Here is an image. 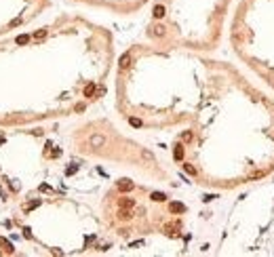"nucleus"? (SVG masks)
Returning <instances> with one entry per match:
<instances>
[{
	"label": "nucleus",
	"mask_w": 274,
	"mask_h": 257,
	"mask_svg": "<svg viewBox=\"0 0 274 257\" xmlns=\"http://www.w3.org/2000/svg\"><path fill=\"white\" fill-rule=\"evenodd\" d=\"M105 143V139L101 135H91V148H101Z\"/></svg>",
	"instance_id": "nucleus-1"
},
{
	"label": "nucleus",
	"mask_w": 274,
	"mask_h": 257,
	"mask_svg": "<svg viewBox=\"0 0 274 257\" xmlns=\"http://www.w3.org/2000/svg\"><path fill=\"white\" fill-rule=\"evenodd\" d=\"M118 207L120 209H133L135 207V200H133V198H120V200H118Z\"/></svg>",
	"instance_id": "nucleus-2"
},
{
	"label": "nucleus",
	"mask_w": 274,
	"mask_h": 257,
	"mask_svg": "<svg viewBox=\"0 0 274 257\" xmlns=\"http://www.w3.org/2000/svg\"><path fill=\"white\" fill-rule=\"evenodd\" d=\"M131 61H133V57L129 55V53H125V55L120 57V61H118V65H120V68H122V70H125V68H129V65H131Z\"/></svg>",
	"instance_id": "nucleus-3"
},
{
	"label": "nucleus",
	"mask_w": 274,
	"mask_h": 257,
	"mask_svg": "<svg viewBox=\"0 0 274 257\" xmlns=\"http://www.w3.org/2000/svg\"><path fill=\"white\" fill-rule=\"evenodd\" d=\"M118 190L120 192H129V190H133V183H131L129 179H120L118 181Z\"/></svg>",
	"instance_id": "nucleus-4"
},
{
	"label": "nucleus",
	"mask_w": 274,
	"mask_h": 257,
	"mask_svg": "<svg viewBox=\"0 0 274 257\" xmlns=\"http://www.w3.org/2000/svg\"><path fill=\"white\" fill-rule=\"evenodd\" d=\"M133 217V211L131 209H120L118 211V219H131Z\"/></svg>",
	"instance_id": "nucleus-5"
},
{
	"label": "nucleus",
	"mask_w": 274,
	"mask_h": 257,
	"mask_svg": "<svg viewBox=\"0 0 274 257\" xmlns=\"http://www.w3.org/2000/svg\"><path fill=\"white\" fill-rule=\"evenodd\" d=\"M0 247H2V249H4V251H7V253H13V244H11V243H8V240H7V238H0Z\"/></svg>",
	"instance_id": "nucleus-6"
},
{
	"label": "nucleus",
	"mask_w": 274,
	"mask_h": 257,
	"mask_svg": "<svg viewBox=\"0 0 274 257\" xmlns=\"http://www.w3.org/2000/svg\"><path fill=\"white\" fill-rule=\"evenodd\" d=\"M150 36H165V28L162 25H154L150 30Z\"/></svg>",
	"instance_id": "nucleus-7"
},
{
	"label": "nucleus",
	"mask_w": 274,
	"mask_h": 257,
	"mask_svg": "<svg viewBox=\"0 0 274 257\" xmlns=\"http://www.w3.org/2000/svg\"><path fill=\"white\" fill-rule=\"evenodd\" d=\"M173 156H175L177 160L183 158V146H182V143H177V146H175V150H173Z\"/></svg>",
	"instance_id": "nucleus-8"
},
{
	"label": "nucleus",
	"mask_w": 274,
	"mask_h": 257,
	"mask_svg": "<svg viewBox=\"0 0 274 257\" xmlns=\"http://www.w3.org/2000/svg\"><path fill=\"white\" fill-rule=\"evenodd\" d=\"M171 211H173V213H183L186 207H183L182 202H173V204H171Z\"/></svg>",
	"instance_id": "nucleus-9"
},
{
	"label": "nucleus",
	"mask_w": 274,
	"mask_h": 257,
	"mask_svg": "<svg viewBox=\"0 0 274 257\" xmlns=\"http://www.w3.org/2000/svg\"><path fill=\"white\" fill-rule=\"evenodd\" d=\"M154 17H156V19H160V17H165V7H162V4L154 7Z\"/></svg>",
	"instance_id": "nucleus-10"
},
{
	"label": "nucleus",
	"mask_w": 274,
	"mask_h": 257,
	"mask_svg": "<svg viewBox=\"0 0 274 257\" xmlns=\"http://www.w3.org/2000/svg\"><path fill=\"white\" fill-rule=\"evenodd\" d=\"M152 200H154V202H165V200H167V196L162 194V192H154V194H152Z\"/></svg>",
	"instance_id": "nucleus-11"
},
{
	"label": "nucleus",
	"mask_w": 274,
	"mask_h": 257,
	"mask_svg": "<svg viewBox=\"0 0 274 257\" xmlns=\"http://www.w3.org/2000/svg\"><path fill=\"white\" fill-rule=\"evenodd\" d=\"M93 93H95V84H87L84 87V97H91Z\"/></svg>",
	"instance_id": "nucleus-12"
},
{
	"label": "nucleus",
	"mask_w": 274,
	"mask_h": 257,
	"mask_svg": "<svg viewBox=\"0 0 274 257\" xmlns=\"http://www.w3.org/2000/svg\"><path fill=\"white\" fill-rule=\"evenodd\" d=\"M183 171H186L188 175H196V169L192 167V165H183Z\"/></svg>",
	"instance_id": "nucleus-13"
},
{
	"label": "nucleus",
	"mask_w": 274,
	"mask_h": 257,
	"mask_svg": "<svg viewBox=\"0 0 274 257\" xmlns=\"http://www.w3.org/2000/svg\"><path fill=\"white\" fill-rule=\"evenodd\" d=\"M28 40H30V36L21 34V36H17V40H15V42H17V44H25V42H28Z\"/></svg>",
	"instance_id": "nucleus-14"
},
{
	"label": "nucleus",
	"mask_w": 274,
	"mask_h": 257,
	"mask_svg": "<svg viewBox=\"0 0 274 257\" xmlns=\"http://www.w3.org/2000/svg\"><path fill=\"white\" fill-rule=\"evenodd\" d=\"M44 36H47V32H44V30H40V32H36V34H34V38H36V40H42Z\"/></svg>",
	"instance_id": "nucleus-15"
},
{
	"label": "nucleus",
	"mask_w": 274,
	"mask_h": 257,
	"mask_svg": "<svg viewBox=\"0 0 274 257\" xmlns=\"http://www.w3.org/2000/svg\"><path fill=\"white\" fill-rule=\"evenodd\" d=\"M129 122H131L133 126H141V120L139 118H129Z\"/></svg>",
	"instance_id": "nucleus-16"
},
{
	"label": "nucleus",
	"mask_w": 274,
	"mask_h": 257,
	"mask_svg": "<svg viewBox=\"0 0 274 257\" xmlns=\"http://www.w3.org/2000/svg\"><path fill=\"white\" fill-rule=\"evenodd\" d=\"M38 204H40V200H34V202H30V204H28V207H25V209H28V211H30V209H36V207H38Z\"/></svg>",
	"instance_id": "nucleus-17"
},
{
	"label": "nucleus",
	"mask_w": 274,
	"mask_h": 257,
	"mask_svg": "<svg viewBox=\"0 0 274 257\" xmlns=\"http://www.w3.org/2000/svg\"><path fill=\"white\" fill-rule=\"evenodd\" d=\"M76 169H78V167H76V165H74V167H70V169H68V171H65V173H68V175H72V173H76Z\"/></svg>",
	"instance_id": "nucleus-18"
},
{
	"label": "nucleus",
	"mask_w": 274,
	"mask_h": 257,
	"mask_svg": "<svg viewBox=\"0 0 274 257\" xmlns=\"http://www.w3.org/2000/svg\"><path fill=\"white\" fill-rule=\"evenodd\" d=\"M23 234H25V238H32V232H30V228H23Z\"/></svg>",
	"instance_id": "nucleus-19"
},
{
	"label": "nucleus",
	"mask_w": 274,
	"mask_h": 257,
	"mask_svg": "<svg viewBox=\"0 0 274 257\" xmlns=\"http://www.w3.org/2000/svg\"><path fill=\"white\" fill-rule=\"evenodd\" d=\"M0 196H2V198H7V194H4V190L0 188Z\"/></svg>",
	"instance_id": "nucleus-20"
},
{
	"label": "nucleus",
	"mask_w": 274,
	"mask_h": 257,
	"mask_svg": "<svg viewBox=\"0 0 274 257\" xmlns=\"http://www.w3.org/2000/svg\"><path fill=\"white\" fill-rule=\"evenodd\" d=\"M0 143H4V137H2V135H0Z\"/></svg>",
	"instance_id": "nucleus-21"
}]
</instances>
